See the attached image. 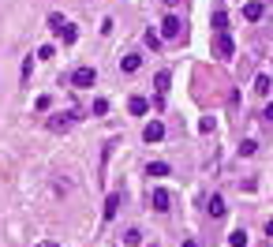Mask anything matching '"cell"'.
Here are the masks:
<instances>
[{"label": "cell", "mask_w": 273, "mask_h": 247, "mask_svg": "<svg viewBox=\"0 0 273 247\" xmlns=\"http://www.w3.org/2000/svg\"><path fill=\"white\" fill-rule=\"evenodd\" d=\"M232 53H236V45H232L229 30H217L213 34V56H217V60H232Z\"/></svg>", "instance_id": "1"}, {"label": "cell", "mask_w": 273, "mask_h": 247, "mask_svg": "<svg viewBox=\"0 0 273 247\" xmlns=\"http://www.w3.org/2000/svg\"><path fill=\"white\" fill-rule=\"evenodd\" d=\"M184 34V23L176 15H165V23H161V37H168V42H176V37Z\"/></svg>", "instance_id": "2"}, {"label": "cell", "mask_w": 273, "mask_h": 247, "mask_svg": "<svg viewBox=\"0 0 273 247\" xmlns=\"http://www.w3.org/2000/svg\"><path fill=\"white\" fill-rule=\"evenodd\" d=\"M71 124H75V112H56V116H49V131H71Z\"/></svg>", "instance_id": "3"}, {"label": "cell", "mask_w": 273, "mask_h": 247, "mask_svg": "<svg viewBox=\"0 0 273 247\" xmlns=\"http://www.w3.org/2000/svg\"><path fill=\"white\" fill-rule=\"evenodd\" d=\"M94 79H98L94 68H75L71 71V87H94Z\"/></svg>", "instance_id": "4"}, {"label": "cell", "mask_w": 273, "mask_h": 247, "mask_svg": "<svg viewBox=\"0 0 273 247\" xmlns=\"http://www.w3.org/2000/svg\"><path fill=\"white\" fill-rule=\"evenodd\" d=\"M168 202H172V198H168L165 187H154V191H150V206H154L157 214H165V210H168Z\"/></svg>", "instance_id": "5"}, {"label": "cell", "mask_w": 273, "mask_h": 247, "mask_svg": "<svg viewBox=\"0 0 273 247\" xmlns=\"http://www.w3.org/2000/svg\"><path fill=\"white\" fill-rule=\"evenodd\" d=\"M143 139H146V142H161V139H165V124H161V120L146 124V128H143Z\"/></svg>", "instance_id": "6"}, {"label": "cell", "mask_w": 273, "mask_h": 247, "mask_svg": "<svg viewBox=\"0 0 273 247\" xmlns=\"http://www.w3.org/2000/svg\"><path fill=\"white\" fill-rule=\"evenodd\" d=\"M139 68H143V56H139V53H127V56H120V71H139Z\"/></svg>", "instance_id": "7"}, {"label": "cell", "mask_w": 273, "mask_h": 247, "mask_svg": "<svg viewBox=\"0 0 273 247\" xmlns=\"http://www.w3.org/2000/svg\"><path fill=\"white\" fill-rule=\"evenodd\" d=\"M224 210H229V206H224V198H221V195H213L210 202H206V214H210L213 221H217V217H224Z\"/></svg>", "instance_id": "8"}, {"label": "cell", "mask_w": 273, "mask_h": 247, "mask_svg": "<svg viewBox=\"0 0 273 247\" xmlns=\"http://www.w3.org/2000/svg\"><path fill=\"white\" fill-rule=\"evenodd\" d=\"M165 94H168V71H161V75H157V109L165 105Z\"/></svg>", "instance_id": "9"}, {"label": "cell", "mask_w": 273, "mask_h": 247, "mask_svg": "<svg viewBox=\"0 0 273 247\" xmlns=\"http://www.w3.org/2000/svg\"><path fill=\"white\" fill-rule=\"evenodd\" d=\"M243 15H247L251 23H258V19H262V4H258V0H251V4H243Z\"/></svg>", "instance_id": "10"}, {"label": "cell", "mask_w": 273, "mask_h": 247, "mask_svg": "<svg viewBox=\"0 0 273 247\" xmlns=\"http://www.w3.org/2000/svg\"><path fill=\"white\" fill-rule=\"evenodd\" d=\"M64 26H68V19H64V15H56V12H53V15H49V30H53L56 37H60V30H64Z\"/></svg>", "instance_id": "11"}, {"label": "cell", "mask_w": 273, "mask_h": 247, "mask_svg": "<svg viewBox=\"0 0 273 247\" xmlns=\"http://www.w3.org/2000/svg\"><path fill=\"white\" fill-rule=\"evenodd\" d=\"M127 109L135 112V116H143V112L150 109V101H146V98H131V101H127Z\"/></svg>", "instance_id": "12"}, {"label": "cell", "mask_w": 273, "mask_h": 247, "mask_svg": "<svg viewBox=\"0 0 273 247\" xmlns=\"http://www.w3.org/2000/svg\"><path fill=\"white\" fill-rule=\"evenodd\" d=\"M116 206H120V195H109V202H105V221L116 217Z\"/></svg>", "instance_id": "13"}, {"label": "cell", "mask_w": 273, "mask_h": 247, "mask_svg": "<svg viewBox=\"0 0 273 247\" xmlns=\"http://www.w3.org/2000/svg\"><path fill=\"white\" fill-rule=\"evenodd\" d=\"M269 90H273L269 75H258V79H255V94H269Z\"/></svg>", "instance_id": "14"}, {"label": "cell", "mask_w": 273, "mask_h": 247, "mask_svg": "<svg viewBox=\"0 0 273 247\" xmlns=\"http://www.w3.org/2000/svg\"><path fill=\"white\" fill-rule=\"evenodd\" d=\"M217 30H229V15L224 12H213V34Z\"/></svg>", "instance_id": "15"}, {"label": "cell", "mask_w": 273, "mask_h": 247, "mask_svg": "<svg viewBox=\"0 0 273 247\" xmlns=\"http://www.w3.org/2000/svg\"><path fill=\"white\" fill-rule=\"evenodd\" d=\"M255 150H258V142H255V139H243V142H240V157H251Z\"/></svg>", "instance_id": "16"}, {"label": "cell", "mask_w": 273, "mask_h": 247, "mask_svg": "<svg viewBox=\"0 0 273 247\" xmlns=\"http://www.w3.org/2000/svg\"><path fill=\"white\" fill-rule=\"evenodd\" d=\"M146 173H150V176H168V165H165V161H154Z\"/></svg>", "instance_id": "17"}, {"label": "cell", "mask_w": 273, "mask_h": 247, "mask_svg": "<svg viewBox=\"0 0 273 247\" xmlns=\"http://www.w3.org/2000/svg\"><path fill=\"white\" fill-rule=\"evenodd\" d=\"M124 243H131V247L143 243V232H139V229H127V232H124Z\"/></svg>", "instance_id": "18"}, {"label": "cell", "mask_w": 273, "mask_h": 247, "mask_svg": "<svg viewBox=\"0 0 273 247\" xmlns=\"http://www.w3.org/2000/svg\"><path fill=\"white\" fill-rule=\"evenodd\" d=\"M229 243H232V247H243V243H247V232H243V229H236V232L229 236Z\"/></svg>", "instance_id": "19"}, {"label": "cell", "mask_w": 273, "mask_h": 247, "mask_svg": "<svg viewBox=\"0 0 273 247\" xmlns=\"http://www.w3.org/2000/svg\"><path fill=\"white\" fill-rule=\"evenodd\" d=\"M105 112H109V101L98 98V101H94V116H105Z\"/></svg>", "instance_id": "20"}, {"label": "cell", "mask_w": 273, "mask_h": 247, "mask_svg": "<svg viewBox=\"0 0 273 247\" xmlns=\"http://www.w3.org/2000/svg\"><path fill=\"white\" fill-rule=\"evenodd\" d=\"M146 45H154V49H157V45H161V34H154V30H146Z\"/></svg>", "instance_id": "21"}, {"label": "cell", "mask_w": 273, "mask_h": 247, "mask_svg": "<svg viewBox=\"0 0 273 247\" xmlns=\"http://www.w3.org/2000/svg\"><path fill=\"white\" fill-rule=\"evenodd\" d=\"M262 120H266V124H273V101L266 105V112H262Z\"/></svg>", "instance_id": "22"}, {"label": "cell", "mask_w": 273, "mask_h": 247, "mask_svg": "<svg viewBox=\"0 0 273 247\" xmlns=\"http://www.w3.org/2000/svg\"><path fill=\"white\" fill-rule=\"evenodd\" d=\"M34 247H60V243H53V240H45V243H34Z\"/></svg>", "instance_id": "23"}, {"label": "cell", "mask_w": 273, "mask_h": 247, "mask_svg": "<svg viewBox=\"0 0 273 247\" xmlns=\"http://www.w3.org/2000/svg\"><path fill=\"white\" fill-rule=\"evenodd\" d=\"M266 236H273V221H269V225H266Z\"/></svg>", "instance_id": "24"}, {"label": "cell", "mask_w": 273, "mask_h": 247, "mask_svg": "<svg viewBox=\"0 0 273 247\" xmlns=\"http://www.w3.org/2000/svg\"><path fill=\"white\" fill-rule=\"evenodd\" d=\"M184 247H195V240H184Z\"/></svg>", "instance_id": "25"}, {"label": "cell", "mask_w": 273, "mask_h": 247, "mask_svg": "<svg viewBox=\"0 0 273 247\" xmlns=\"http://www.w3.org/2000/svg\"><path fill=\"white\" fill-rule=\"evenodd\" d=\"M266 247H269V243H266Z\"/></svg>", "instance_id": "26"}]
</instances>
